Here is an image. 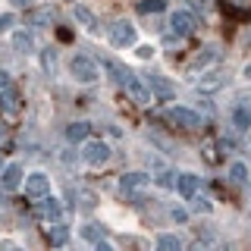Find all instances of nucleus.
<instances>
[{
  "mask_svg": "<svg viewBox=\"0 0 251 251\" xmlns=\"http://www.w3.org/2000/svg\"><path fill=\"white\" fill-rule=\"evenodd\" d=\"M69 73H73L75 82L91 85L94 78H98V66H94V60H88V57H73V63H69Z\"/></svg>",
  "mask_w": 251,
  "mask_h": 251,
  "instance_id": "1",
  "label": "nucleus"
},
{
  "mask_svg": "<svg viewBox=\"0 0 251 251\" xmlns=\"http://www.w3.org/2000/svg\"><path fill=\"white\" fill-rule=\"evenodd\" d=\"M167 123L179 126V129H198L201 126L198 113H195V110H185V107H170L167 110Z\"/></svg>",
  "mask_w": 251,
  "mask_h": 251,
  "instance_id": "2",
  "label": "nucleus"
},
{
  "mask_svg": "<svg viewBox=\"0 0 251 251\" xmlns=\"http://www.w3.org/2000/svg\"><path fill=\"white\" fill-rule=\"evenodd\" d=\"M82 157L91 163V167H104V163L110 160V145H104V141H88Z\"/></svg>",
  "mask_w": 251,
  "mask_h": 251,
  "instance_id": "3",
  "label": "nucleus"
},
{
  "mask_svg": "<svg viewBox=\"0 0 251 251\" xmlns=\"http://www.w3.org/2000/svg\"><path fill=\"white\" fill-rule=\"evenodd\" d=\"M110 38H113L116 47H129L132 41H135V28H132V22L120 19V22H113V25H110Z\"/></svg>",
  "mask_w": 251,
  "mask_h": 251,
  "instance_id": "4",
  "label": "nucleus"
},
{
  "mask_svg": "<svg viewBox=\"0 0 251 251\" xmlns=\"http://www.w3.org/2000/svg\"><path fill=\"white\" fill-rule=\"evenodd\" d=\"M25 192L31 198H44V195H50V179L44 173H31V176H25Z\"/></svg>",
  "mask_w": 251,
  "mask_h": 251,
  "instance_id": "5",
  "label": "nucleus"
},
{
  "mask_svg": "<svg viewBox=\"0 0 251 251\" xmlns=\"http://www.w3.org/2000/svg\"><path fill=\"white\" fill-rule=\"evenodd\" d=\"M195 16L192 13H173V19H170V28H173V35H179V38H185V35H192L195 31Z\"/></svg>",
  "mask_w": 251,
  "mask_h": 251,
  "instance_id": "6",
  "label": "nucleus"
},
{
  "mask_svg": "<svg viewBox=\"0 0 251 251\" xmlns=\"http://www.w3.org/2000/svg\"><path fill=\"white\" fill-rule=\"evenodd\" d=\"M19 107H22V100H19V91L16 88H0V113H6V116H16L19 113Z\"/></svg>",
  "mask_w": 251,
  "mask_h": 251,
  "instance_id": "7",
  "label": "nucleus"
},
{
  "mask_svg": "<svg viewBox=\"0 0 251 251\" xmlns=\"http://www.w3.org/2000/svg\"><path fill=\"white\" fill-rule=\"evenodd\" d=\"M151 182V176H145V173H126L120 179V188L123 192H141V188H148Z\"/></svg>",
  "mask_w": 251,
  "mask_h": 251,
  "instance_id": "8",
  "label": "nucleus"
},
{
  "mask_svg": "<svg viewBox=\"0 0 251 251\" xmlns=\"http://www.w3.org/2000/svg\"><path fill=\"white\" fill-rule=\"evenodd\" d=\"M19 185H22V167L19 163H10V167L3 170V188L6 192H16Z\"/></svg>",
  "mask_w": 251,
  "mask_h": 251,
  "instance_id": "9",
  "label": "nucleus"
},
{
  "mask_svg": "<svg viewBox=\"0 0 251 251\" xmlns=\"http://www.w3.org/2000/svg\"><path fill=\"white\" fill-rule=\"evenodd\" d=\"M126 91L132 94V100H135V104H151V100H154V98H151V91H148V88H145V85L138 82L135 75H132V82L126 85Z\"/></svg>",
  "mask_w": 251,
  "mask_h": 251,
  "instance_id": "10",
  "label": "nucleus"
},
{
  "mask_svg": "<svg viewBox=\"0 0 251 251\" xmlns=\"http://www.w3.org/2000/svg\"><path fill=\"white\" fill-rule=\"evenodd\" d=\"M176 188H179L182 198H195V192H198V176H195V173H182L179 182H176Z\"/></svg>",
  "mask_w": 251,
  "mask_h": 251,
  "instance_id": "11",
  "label": "nucleus"
},
{
  "mask_svg": "<svg viewBox=\"0 0 251 251\" xmlns=\"http://www.w3.org/2000/svg\"><path fill=\"white\" fill-rule=\"evenodd\" d=\"M148 88L154 94H160V98H173V85L163 75H148Z\"/></svg>",
  "mask_w": 251,
  "mask_h": 251,
  "instance_id": "12",
  "label": "nucleus"
},
{
  "mask_svg": "<svg viewBox=\"0 0 251 251\" xmlns=\"http://www.w3.org/2000/svg\"><path fill=\"white\" fill-rule=\"evenodd\" d=\"M229 16H251V0H220Z\"/></svg>",
  "mask_w": 251,
  "mask_h": 251,
  "instance_id": "13",
  "label": "nucleus"
},
{
  "mask_svg": "<svg viewBox=\"0 0 251 251\" xmlns=\"http://www.w3.org/2000/svg\"><path fill=\"white\" fill-rule=\"evenodd\" d=\"M107 69H110V73H113L116 85H123V88H126V85L132 82V73H129V69L123 66V63H116V60H107Z\"/></svg>",
  "mask_w": 251,
  "mask_h": 251,
  "instance_id": "14",
  "label": "nucleus"
},
{
  "mask_svg": "<svg viewBox=\"0 0 251 251\" xmlns=\"http://www.w3.org/2000/svg\"><path fill=\"white\" fill-rule=\"evenodd\" d=\"M38 214H41L44 220H60V204L50 198V195H44V201L38 204Z\"/></svg>",
  "mask_w": 251,
  "mask_h": 251,
  "instance_id": "15",
  "label": "nucleus"
},
{
  "mask_svg": "<svg viewBox=\"0 0 251 251\" xmlns=\"http://www.w3.org/2000/svg\"><path fill=\"white\" fill-rule=\"evenodd\" d=\"M66 239H69V229H66V226H60V223L47 226V242H50V245H66Z\"/></svg>",
  "mask_w": 251,
  "mask_h": 251,
  "instance_id": "16",
  "label": "nucleus"
},
{
  "mask_svg": "<svg viewBox=\"0 0 251 251\" xmlns=\"http://www.w3.org/2000/svg\"><path fill=\"white\" fill-rule=\"evenodd\" d=\"M88 132H91V126H88V123H73V126L66 129V138L75 145V141H85V138H88Z\"/></svg>",
  "mask_w": 251,
  "mask_h": 251,
  "instance_id": "17",
  "label": "nucleus"
},
{
  "mask_svg": "<svg viewBox=\"0 0 251 251\" xmlns=\"http://www.w3.org/2000/svg\"><path fill=\"white\" fill-rule=\"evenodd\" d=\"M13 47H16L19 53H31L35 41H31V35H28V31H16V35H13Z\"/></svg>",
  "mask_w": 251,
  "mask_h": 251,
  "instance_id": "18",
  "label": "nucleus"
},
{
  "mask_svg": "<svg viewBox=\"0 0 251 251\" xmlns=\"http://www.w3.org/2000/svg\"><path fill=\"white\" fill-rule=\"evenodd\" d=\"M73 13H75V19H78V22H82V25H85V28H98V19H94V13L88 10V6H75V10H73Z\"/></svg>",
  "mask_w": 251,
  "mask_h": 251,
  "instance_id": "19",
  "label": "nucleus"
},
{
  "mask_svg": "<svg viewBox=\"0 0 251 251\" xmlns=\"http://www.w3.org/2000/svg\"><path fill=\"white\" fill-rule=\"evenodd\" d=\"M232 123H235V129H248L251 126V110L248 107H235L232 110Z\"/></svg>",
  "mask_w": 251,
  "mask_h": 251,
  "instance_id": "20",
  "label": "nucleus"
},
{
  "mask_svg": "<svg viewBox=\"0 0 251 251\" xmlns=\"http://www.w3.org/2000/svg\"><path fill=\"white\" fill-rule=\"evenodd\" d=\"M229 176H232V182L245 185V182H248V170H245V163H232V167H229Z\"/></svg>",
  "mask_w": 251,
  "mask_h": 251,
  "instance_id": "21",
  "label": "nucleus"
},
{
  "mask_svg": "<svg viewBox=\"0 0 251 251\" xmlns=\"http://www.w3.org/2000/svg\"><path fill=\"white\" fill-rule=\"evenodd\" d=\"M157 248H163V251H179V248H182V242H179L176 235H160V239H157Z\"/></svg>",
  "mask_w": 251,
  "mask_h": 251,
  "instance_id": "22",
  "label": "nucleus"
},
{
  "mask_svg": "<svg viewBox=\"0 0 251 251\" xmlns=\"http://www.w3.org/2000/svg\"><path fill=\"white\" fill-rule=\"evenodd\" d=\"M163 6H167V0H141L138 10H141V13H160Z\"/></svg>",
  "mask_w": 251,
  "mask_h": 251,
  "instance_id": "23",
  "label": "nucleus"
},
{
  "mask_svg": "<svg viewBox=\"0 0 251 251\" xmlns=\"http://www.w3.org/2000/svg\"><path fill=\"white\" fill-rule=\"evenodd\" d=\"M223 85V78L220 75H207V78H198V88L201 91H214V88H220Z\"/></svg>",
  "mask_w": 251,
  "mask_h": 251,
  "instance_id": "24",
  "label": "nucleus"
},
{
  "mask_svg": "<svg viewBox=\"0 0 251 251\" xmlns=\"http://www.w3.org/2000/svg\"><path fill=\"white\" fill-rule=\"evenodd\" d=\"M82 235H85L88 242H100V239H104V229L91 223V226H82Z\"/></svg>",
  "mask_w": 251,
  "mask_h": 251,
  "instance_id": "25",
  "label": "nucleus"
},
{
  "mask_svg": "<svg viewBox=\"0 0 251 251\" xmlns=\"http://www.w3.org/2000/svg\"><path fill=\"white\" fill-rule=\"evenodd\" d=\"M210 60H217V50H214V47H204V53L195 57V66H207Z\"/></svg>",
  "mask_w": 251,
  "mask_h": 251,
  "instance_id": "26",
  "label": "nucleus"
},
{
  "mask_svg": "<svg viewBox=\"0 0 251 251\" xmlns=\"http://www.w3.org/2000/svg\"><path fill=\"white\" fill-rule=\"evenodd\" d=\"M78 198H82V201H78V207H82V210H91L94 207V195L91 192H78Z\"/></svg>",
  "mask_w": 251,
  "mask_h": 251,
  "instance_id": "27",
  "label": "nucleus"
},
{
  "mask_svg": "<svg viewBox=\"0 0 251 251\" xmlns=\"http://www.w3.org/2000/svg\"><path fill=\"white\" fill-rule=\"evenodd\" d=\"M44 69H47V73H53V69H57V57H53L50 50L44 53Z\"/></svg>",
  "mask_w": 251,
  "mask_h": 251,
  "instance_id": "28",
  "label": "nucleus"
},
{
  "mask_svg": "<svg viewBox=\"0 0 251 251\" xmlns=\"http://www.w3.org/2000/svg\"><path fill=\"white\" fill-rule=\"evenodd\" d=\"M13 22H16V19H13V13H3V16H0V31H6V28L13 25Z\"/></svg>",
  "mask_w": 251,
  "mask_h": 251,
  "instance_id": "29",
  "label": "nucleus"
},
{
  "mask_svg": "<svg viewBox=\"0 0 251 251\" xmlns=\"http://www.w3.org/2000/svg\"><path fill=\"white\" fill-rule=\"evenodd\" d=\"M151 53H154V47H151V44L138 47V57H141V60H151Z\"/></svg>",
  "mask_w": 251,
  "mask_h": 251,
  "instance_id": "30",
  "label": "nucleus"
},
{
  "mask_svg": "<svg viewBox=\"0 0 251 251\" xmlns=\"http://www.w3.org/2000/svg\"><path fill=\"white\" fill-rule=\"evenodd\" d=\"M195 210H198V214H207V210H210V204L201 198V201H195Z\"/></svg>",
  "mask_w": 251,
  "mask_h": 251,
  "instance_id": "31",
  "label": "nucleus"
},
{
  "mask_svg": "<svg viewBox=\"0 0 251 251\" xmlns=\"http://www.w3.org/2000/svg\"><path fill=\"white\" fill-rule=\"evenodd\" d=\"M10 85V75H6V69H0V88H6Z\"/></svg>",
  "mask_w": 251,
  "mask_h": 251,
  "instance_id": "32",
  "label": "nucleus"
},
{
  "mask_svg": "<svg viewBox=\"0 0 251 251\" xmlns=\"http://www.w3.org/2000/svg\"><path fill=\"white\" fill-rule=\"evenodd\" d=\"M13 3H16V6H28L31 0H13Z\"/></svg>",
  "mask_w": 251,
  "mask_h": 251,
  "instance_id": "33",
  "label": "nucleus"
},
{
  "mask_svg": "<svg viewBox=\"0 0 251 251\" xmlns=\"http://www.w3.org/2000/svg\"><path fill=\"white\" fill-rule=\"evenodd\" d=\"M245 75H248V78H251V63H248V66H245Z\"/></svg>",
  "mask_w": 251,
  "mask_h": 251,
  "instance_id": "34",
  "label": "nucleus"
}]
</instances>
